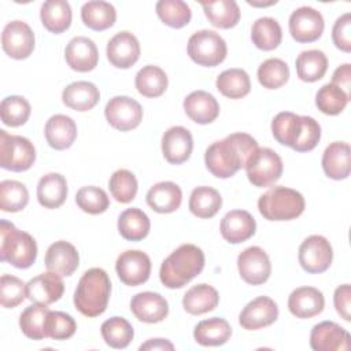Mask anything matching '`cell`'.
Wrapping results in <instances>:
<instances>
[{
  "label": "cell",
  "mask_w": 351,
  "mask_h": 351,
  "mask_svg": "<svg viewBox=\"0 0 351 351\" xmlns=\"http://www.w3.org/2000/svg\"><path fill=\"white\" fill-rule=\"evenodd\" d=\"M258 149L256 140L247 133H232L213 143L204 154L208 171L218 178H229L245 167L250 156Z\"/></svg>",
  "instance_id": "6da1fadb"
},
{
  "label": "cell",
  "mask_w": 351,
  "mask_h": 351,
  "mask_svg": "<svg viewBox=\"0 0 351 351\" xmlns=\"http://www.w3.org/2000/svg\"><path fill=\"white\" fill-rule=\"evenodd\" d=\"M204 254L195 244H182L160 265V282L170 289H178L199 276L204 267Z\"/></svg>",
  "instance_id": "7a4b0ae2"
},
{
  "label": "cell",
  "mask_w": 351,
  "mask_h": 351,
  "mask_svg": "<svg viewBox=\"0 0 351 351\" xmlns=\"http://www.w3.org/2000/svg\"><path fill=\"white\" fill-rule=\"evenodd\" d=\"M111 293L108 274L100 267L86 270L80 278L74 292V306L85 317L93 318L107 308Z\"/></svg>",
  "instance_id": "3957f363"
},
{
  "label": "cell",
  "mask_w": 351,
  "mask_h": 351,
  "mask_svg": "<svg viewBox=\"0 0 351 351\" xmlns=\"http://www.w3.org/2000/svg\"><path fill=\"white\" fill-rule=\"evenodd\" d=\"M37 258V243L26 232L15 228L12 222L0 221V261L18 269L30 267Z\"/></svg>",
  "instance_id": "277c9868"
},
{
  "label": "cell",
  "mask_w": 351,
  "mask_h": 351,
  "mask_svg": "<svg viewBox=\"0 0 351 351\" xmlns=\"http://www.w3.org/2000/svg\"><path fill=\"white\" fill-rule=\"evenodd\" d=\"M304 197L300 192L287 186H274L258 200V210L269 221H291L304 211Z\"/></svg>",
  "instance_id": "5b68a950"
},
{
  "label": "cell",
  "mask_w": 351,
  "mask_h": 351,
  "mask_svg": "<svg viewBox=\"0 0 351 351\" xmlns=\"http://www.w3.org/2000/svg\"><path fill=\"white\" fill-rule=\"evenodd\" d=\"M186 51L189 58L199 66L215 67L225 60L228 47L218 33L204 29L189 37Z\"/></svg>",
  "instance_id": "8992f818"
},
{
  "label": "cell",
  "mask_w": 351,
  "mask_h": 351,
  "mask_svg": "<svg viewBox=\"0 0 351 351\" xmlns=\"http://www.w3.org/2000/svg\"><path fill=\"white\" fill-rule=\"evenodd\" d=\"M36 160L33 143L22 136L0 130V166L5 170L21 173L29 170Z\"/></svg>",
  "instance_id": "52a82bcc"
},
{
  "label": "cell",
  "mask_w": 351,
  "mask_h": 351,
  "mask_svg": "<svg viewBox=\"0 0 351 351\" xmlns=\"http://www.w3.org/2000/svg\"><path fill=\"white\" fill-rule=\"evenodd\" d=\"M282 160L280 155L270 148H259L245 163L248 181L256 188H266L276 184L282 174Z\"/></svg>",
  "instance_id": "ba28073f"
},
{
  "label": "cell",
  "mask_w": 351,
  "mask_h": 351,
  "mask_svg": "<svg viewBox=\"0 0 351 351\" xmlns=\"http://www.w3.org/2000/svg\"><path fill=\"white\" fill-rule=\"evenodd\" d=\"M298 258L304 271L318 274L326 271L332 265L333 250L326 237L311 234L302 241Z\"/></svg>",
  "instance_id": "9c48e42d"
},
{
  "label": "cell",
  "mask_w": 351,
  "mask_h": 351,
  "mask_svg": "<svg viewBox=\"0 0 351 351\" xmlns=\"http://www.w3.org/2000/svg\"><path fill=\"white\" fill-rule=\"evenodd\" d=\"M107 122L117 130L136 129L143 119V108L138 101L129 96H114L104 108Z\"/></svg>",
  "instance_id": "30bf717a"
},
{
  "label": "cell",
  "mask_w": 351,
  "mask_h": 351,
  "mask_svg": "<svg viewBox=\"0 0 351 351\" xmlns=\"http://www.w3.org/2000/svg\"><path fill=\"white\" fill-rule=\"evenodd\" d=\"M34 33L23 21L8 22L1 33L3 51L12 59L22 60L32 55L34 49Z\"/></svg>",
  "instance_id": "8fae6325"
},
{
  "label": "cell",
  "mask_w": 351,
  "mask_h": 351,
  "mask_svg": "<svg viewBox=\"0 0 351 351\" xmlns=\"http://www.w3.org/2000/svg\"><path fill=\"white\" fill-rule=\"evenodd\" d=\"M240 277L250 285L266 282L271 274V263L263 248L252 245L241 251L237 256Z\"/></svg>",
  "instance_id": "7c38bea8"
},
{
  "label": "cell",
  "mask_w": 351,
  "mask_h": 351,
  "mask_svg": "<svg viewBox=\"0 0 351 351\" xmlns=\"http://www.w3.org/2000/svg\"><path fill=\"white\" fill-rule=\"evenodd\" d=\"M289 33L298 43L317 41L325 27L324 16L313 7H299L289 16Z\"/></svg>",
  "instance_id": "4fadbf2b"
},
{
  "label": "cell",
  "mask_w": 351,
  "mask_h": 351,
  "mask_svg": "<svg viewBox=\"0 0 351 351\" xmlns=\"http://www.w3.org/2000/svg\"><path fill=\"white\" fill-rule=\"evenodd\" d=\"M115 270L125 285L137 287L149 278L151 259L140 250H128L117 258Z\"/></svg>",
  "instance_id": "5bb4252c"
},
{
  "label": "cell",
  "mask_w": 351,
  "mask_h": 351,
  "mask_svg": "<svg viewBox=\"0 0 351 351\" xmlns=\"http://www.w3.org/2000/svg\"><path fill=\"white\" fill-rule=\"evenodd\" d=\"M310 347L314 351H347L351 347V336L339 324L322 321L311 329Z\"/></svg>",
  "instance_id": "9a60e30c"
},
{
  "label": "cell",
  "mask_w": 351,
  "mask_h": 351,
  "mask_svg": "<svg viewBox=\"0 0 351 351\" xmlns=\"http://www.w3.org/2000/svg\"><path fill=\"white\" fill-rule=\"evenodd\" d=\"M278 318L277 303L269 296H258L241 310L239 324L247 330H258L274 324Z\"/></svg>",
  "instance_id": "2e32d148"
},
{
  "label": "cell",
  "mask_w": 351,
  "mask_h": 351,
  "mask_svg": "<svg viewBox=\"0 0 351 351\" xmlns=\"http://www.w3.org/2000/svg\"><path fill=\"white\" fill-rule=\"evenodd\" d=\"M64 292V284L62 276L53 271L41 273L26 284V298L38 304L49 306L58 302Z\"/></svg>",
  "instance_id": "e0dca14e"
},
{
  "label": "cell",
  "mask_w": 351,
  "mask_h": 351,
  "mask_svg": "<svg viewBox=\"0 0 351 351\" xmlns=\"http://www.w3.org/2000/svg\"><path fill=\"white\" fill-rule=\"evenodd\" d=\"M140 43L137 37L130 32L117 33L106 48L108 62L117 69H129L140 58Z\"/></svg>",
  "instance_id": "ac0fdd59"
},
{
  "label": "cell",
  "mask_w": 351,
  "mask_h": 351,
  "mask_svg": "<svg viewBox=\"0 0 351 351\" xmlns=\"http://www.w3.org/2000/svg\"><path fill=\"white\" fill-rule=\"evenodd\" d=\"M193 149L191 132L184 126H171L162 136V154L171 165L186 162Z\"/></svg>",
  "instance_id": "d6986e66"
},
{
  "label": "cell",
  "mask_w": 351,
  "mask_h": 351,
  "mask_svg": "<svg viewBox=\"0 0 351 351\" xmlns=\"http://www.w3.org/2000/svg\"><path fill=\"white\" fill-rule=\"evenodd\" d=\"M130 311L141 322L156 324L167 317L169 303L160 293L145 291L132 298Z\"/></svg>",
  "instance_id": "ffe728a7"
},
{
  "label": "cell",
  "mask_w": 351,
  "mask_h": 351,
  "mask_svg": "<svg viewBox=\"0 0 351 351\" xmlns=\"http://www.w3.org/2000/svg\"><path fill=\"white\" fill-rule=\"evenodd\" d=\"M64 58L70 69L78 73L92 71L99 62L96 44L84 36H77L69 41L64 49Z\"/></svg>",
  "instance_id": "44dd1931"
},
{
  "label": "cell",
  "mask_w": 351,
  "mask_h": 351,
  "mask_svg": "<svg viewBox=\"0 0 351 351\" xmlns=\"http://www.w3.org/2000/svg\"><path fill=\"white\" fill-rule=\"evenodd\" d=\"M219 230L228 243L240 244L255 234L256 222L248 211L232 210L222 218Z\"/></svg>",
  "instance_id": "7402d4cb"
},
{
  "label": "cell",
  "mask_w": 351,
  "mask_h": 351,
  "mask_svg": "<svg viewBox=\"0 0 351 351\" xmlns=\"http://www.w3.org/2000/svg\"><path fill=\"white\" fill-rule=\"evenodd\" d=\"M80 265L77 248L64 240L55 241L45 252V267L62 277L71 276Z\"/></svg>",
  "instance_id": "603a6c76"
},
{
  "label": "cell",
  "mask_w": 351,
  "mask_h": 351,
  "mask_svg": "<svg viewBox=\"0 0 351 351\" xmlns=\"http://www.w3.org/2000/svg\"><path fill=\"white\" fill-rule=\"evenodd\" d=\"M324 307V295L314 287H299L288 298V308L296 318H311L322 313Z\"/></svg>",
  "instance_id": "cb8c5ba5"
},
{
  "label": "cell",
  "mask_w": 351,
  "mask_h": 351,
  "mask_svg": "<svg viewBox=\"0 0 351 351\" xmlns=\"http://www.w3.org/2000/svg\"><path fill=\"white\" fill-rule=\"evenodd\" d=\"M185 114L199 125L214 122L219 115L217 99L206 90H195L184 99Z\"/></svg>",
  "instance_id": "d4e9b609"
},
{
  "label": "cell",
  "mask_w": 351,
  "mask_h": 351,
  "mask_svg": "<svg viewBox=\"0 0 351 351\" xmlns=\"http://www.w3.org/2000/svg\"><path fill=\"white\" fill-rule=\"evenodd\" d=\"M351 149L346 141L330 143L322 154L324 173L332 180H346L350 176Z\"/></svg>",
  "instance_id": "484cf974"
},
{
  "label": "cell",
  "mask_w": 351,
  "mask_h": 351,
  "mask_svg": "<svg viewBox=\"0 0 351 351\" xmlns=\"http://www.w3.org/2000/svg\"><path fill=\"white\" fill-rule=\"evenodd\" d=\"M304 128L303 115L289 111L278 112L271 121V133L277 143L295 149L302 138Z\"/></svg>",
  "instance_id": "4316f807"
},
{
  "label": "cell",
  "mask_w": 351,
  "mask_h": 351,
  "mask_svg": "<svg viewBox=\"0 0 351 351\" xmlns=\"http://www.w3.org/2000/svg\"><path fill=\"white\" fill-rule=\"evenodd\" d=\"M147 204L156 213H174L182 202L181 188L171 181H162L152 185L145 196Z\"/></svg>",
  "instance_id": "83f0119b"
},
{
  "label": "cell",
  "mask_w": 351,
  "mask_h": 351,
  "mask_svg": "<svg viewBox=\"0 0 351 351\" xmlns=\"http://www.w3.org/2000/svg\"><path fill=\"white\" fill-rule=\"evenodd\" d=\"M44 133L49 147L62 151L70 148L77 138V125L73 118L56 114L47 121Z\"/></svg>",
  "instance_id": "f1b7e54d"
},
{
  "label": "cell",
  "mask_w": 351,
  "mask_h": 351,
  "mask_svg": "<svg viewBox=\"0 0 351 351\" xmlns=\"http://www.w3.org/2000/svg\"><path fill=\"white\" fill-rule=\"evenodd\" d=\"M100 100L97 86L89 81H75L69 84L62 92V101L71 110L84 112L92 110Z\"/></svg>",
  "instance_id": "f546056e"
},
{
  "label": "cell",
  "mask_w": 351,
  "mask_h": 351,
  "mask_svg": "<svg viewBox=\"0 0 351 351\" xmlns=\"http://www.w3.org/2000/svg\"><path fill=\"white\" fill-rule=\"evenodd\" d=\"M67 193V181L59 173H48L37 184V200L45 208L60 207L66 202Z\"/></svg>",
  "instance_id": "4dcf8cb0"
},
{
  "label": "cell",
  "mask_w": 351,
  "mask_h": 351,
  "mask_svg": "<svg viewBox=\"0 0 351 351\" xmlns=\"http://www.w3.org/2000/svg\"><path fill=\"white\" fill-rule=\"evenodd\" d=\"M232 336V328L225 318L213 317L200 321L193 329V339L204 347H217L225 344Z\"/></svg>",
  "instance_id": "1f68e13d"
},
{
  "label": "cell",
  "mask_w": 351,
  "mask_h": 351,
  "mask_svg": "<svg viewBox=\"0 0 351 351\" xmlns=\"http://www.w3.org/2000/svg\"><path fill=\"white\" fill-rule=\"evenodd\" d=\"M219 303L217 289L208 284L193 285L182 298V307L192 315H202L213 311Z\"/></svg>",
  "instance_id": "d6a6232c"
},
{
  "label": "cell",
  "mask_w": 351,
  "mask_h": 351,
  "mask_svg": "<svg viewBox=\"0 0 351 351\" xmlns=\"http://www.w3.org/2000/svg\"><path fill=\"white\" fill-rule=\"evenodd\" d=\"M40 18L48 32L60 34L71 25V7L64 0H47L41 4Z\"/></svg>",
  "instance_id": "836d02e7"
},
{
  "label": "cell",
  "mask_w": 351,
  "mask_h": 351,
  "mask_svg": "<svg viewBox=\"0 0 351 351\" xmlns=\"http://www.w3.org/2000/svg\"><path fill=\"white\" fill-rule=\"evenodd\" d=\"M149 229L148 215L137 207L126 208L118 218V232L125 240L140 241L148 236Z\"/></svg>",
  "instance_id": "e575fe53"
},
{
  "label": "cell",
  "mask_w": 351,
  "mask_h": 351,
  "mask_svg": "<svg viewBox=\"0 0 351 351\" xmlns=\"http://www.w3.org/2000/svg\"><path fill=\"white\" fill-rule=\"evenodd\" d=\"M210 23L218 29L234 27L240 21V8L234 0H215L200 3Z\"/></svg>",
  "instance_id": "d590c367"
},
{
  "label": "cell",
  "mask_w": 351,
  "mask_h": 351,
  "mask_svg": "<svg viewBox=\"0 0 351 351\" xmlns=\"http://www.w3.org/2000/svg\"><path fill=\"white\" fill-rule=\"evenodd\" d=\"M81 19L85 26L95 32L110 29L117 19V11L112 4L101 0L88 1L81 8Z\"/></svg>",
  "instance_id": "8d00e7d4"
},
{
  "label": "cell",
  "mask_w": 351,
  "mask_h": 351,
  "mask_svg": "<svg viewBox=\"0 0 351 351\" xmlns=\"http://www.w3.org/2000/svg\"><path fill=\"white\" fill-rule=\"evenodd\" d=\"M188 207L197 218H213L222 207L219 192L211 186H197L189 196Z\"/></svg>",
  "instance_id": "74e56055"
},
{
  "label": "cell",
  "mask_w": 351,
  "mask_h": 351,
  "mask_svg": "<svg viewBox=\"0 0 351 351\" xmlns=\"http://www.w3.org/2000/svg\"><path fill=\"white\" fill-rule=\"evenodd\" d=\"M167 75L166 73L154 64L144 66L140 69L134 78L136 89L144 97H159L167 89Z\"/></svg>",
  "instance_id": "f35d334b"
},
{
  "label": "cell",
  "mask_w": 351,
  "mask_h": 351,
  "mask_svg": "<svg viewBox=\"0 0 351 351\" xmlns=\"http://www.w3.org/2000/svg\"><path fill=\"white\" fill-rule=\"evenodd\" d=\"M251 40L254 45L262 51L276 49L282 40L280 23L270 16L258 18L251 27Z\"/></svg>",
  "instance_id": "ab89813d"
},
{
  "label": "cell",
  "mask_w": 351,
  "mask_h": 351,
  "mask_svg": "<svg viewBox=\"0 0 351 351\" xmlns=\"http://www.w3.org/2000/svg\"><path fill=\"white\" fill-rule=\"evenodd\" d=\"M328 70L326 55L319 49L303 51L296 58V74L304 82L321 80Z\"/></svg>",
  "instance_id": "60d3db41"
},
{
  "label": "cell",
  "mask_w": 351,
  "mask_h": 351,
  "mask_svg": "<svg viewBox=\"0 0 351 351\" xmlns=\"http://www.w3.org/2000/svg\"><path fill=\"white\" fill-rule=\"evenodd\" d=\"M217 89L229 99H241L251 90L250 75L243 69H228L222 71L215 81Z\"/></svg>",
  "instance_id": "b9f144b4"
},
{
  "label": "cell",
  "mask_w": 351,
  "mask_h": 351,
  "mask_svg": "<svg viewBox=\"0 0 351 351\" xmlns=\"http://www.w3.org/2000/svg\"><path fill=\"white\" fill-rule=\"evenodd\" d=\"M100 333L106 344L117 350L126 348L134 337L132 324L123 317H111L106 319L100 326Z\"/></svg>",
  "instance_id": "7bdbcfd3"
},
{
  "label": "cell",
  "mask_w": 351,
  "mask_h": 351,
  "mask_svg": "<svg viewBox=\"0 0 351 351\" xmlns=\"http://www.w3.org/2000/svg\"><path fill=\"white\" fill-rule=\"evenodd\" d=\"M159 19L173 27L181 29L191 22L192 11L189 5L182 0H159L155 5Z\"/></svg>",
  "instance_id": "ee69618b"
},
{
  "label": "cell",
  "mask_w": 351,
  "mask_h": 351,
  "mask_svg": "<svg viewBox=\"0 0 351 351\" xmlns=\"http://www.w3.org/2000/svg\"><path fill=\"white\" fill-rule=\"evenodd\" d=\"M49 308L44 304L33 303L26 307L19 315V328L22 333L32 340H43L45 339L44 324Z\"/></svg>",
  "instance_id": "f6af8a7d"
},
{
  "label": "cell",
  "mask_w": 351,
  "mask_h": 351,
  "mask_svg": "<svg viewBox=\"0 0 351 351\" xmlns=\"http://www.w3.org/2000/svg\"><path fill=\"white\" fill-rule=\"evenodd\" d=\"M29 203V191L25 184L15 180L0 182V210L5 213L22 211Z\"/></svg>",
  "instance_id": "bcb514c9"
},
{
  "label": "cell",
  "mask_w": 351,
  "mask_h": 351,
  "mask_svg": "<svg viewBox=\"0 0 351 351\" xmlns=\"http://www.w3.org/2000/svg\"><path fill=\"white\" fill-rule=\"evenodd\" d=\"M256 75L259 84L263 88L278 89L287 84L289 78V67L284 60L278 58H270L261 63Z\"/></svg>",
  "instance_id": "7dc6e473"
},
{
  "label": "cell",
  "mask_w": 351,
  "mask_h": 351,
  "mask_svg": "<svg viewBox=\"0 0 351 351\" xmlns=\"http://www.w3.org/2000/svg\"><path fill=\"white\" fill-rule=\"evenodd\" d=\"M32 112L29 101L22 96H7L0 104L1 122L11 128L22 126L27 122Z\"/></svg>",
  "instance_id": "c3c4849f"
},
{
  "label": "cell",
  "mask_w": 351,
  "mask_h": 351,
  "mask_svg": "<svg viewBox=\"0 0 351 351\" xmlns=\"http://www.w3.org/2000/svg\"><path fill=\"white\" fill-rule=\"evenodd\" d=\"M350 96L333 84H325L315 95V106L322 114L337 115L348 104Z\"/></svg>",
  "instance_id": "681fc988"
},
{
  "label": "cell",
  "mask_w": 351,
  "mask_h": 351,
  "mask_svg": "<svg viewBox=\"0 0 351 351\" xmlns=\"http://www.w3.org/2000/svg\"><path fill=\"white\" fill-rule=\"evenodd\" d=\"M108 188H110L111 196L117 202L126 204L136 197L138 184H137L136 176L132 171L126 169H119L114 171L112 176L110 177Z\"/></svg>",
  "instance_id": "f907efd6"
},
{
  "label": "cell",
  "mask_w": 351,
  "mask_h": 351,
  "mask_svg": "<svg viewBox=\"0 0 351 351\" xmlns=\"http://www.w3.org/2000/svg\"><path fill=\"white\" fill-rule=\"evenodd\" d=\"M77 330V324L74 318L63 311H51L47 314L44 332L45 337L53 340H67Z\"/></svg>",
  "instance_id": "816d5d0a"
},
{
  "label": "cell",
  "mask_w": 351,
  "mask_h": 351,
  "mask_svg": "<svg viewBox=\"0 0 351 351\" xmlns=\"http://www.w3.org/2000/svg\"><path fill=\"white\" fill-rule=\"evenodd\" d=\"M75 203L84 213L96 215L104 213L108 208L110 199L106 191L101 188L88 185L78 189L75 195Z\"/></svg>",
  "instance_id": "f5cc1de1"
},
{
  "label": "cell",
  "mask_w": 351,
  "mask_h": 351,
  "mask_svg": "<svg viewBox=\"0 0 351 351\" xmlns=\"http://www.w3.org/2000/svg\"><path fill=\"white\" fill-rule=\"evenodd\" d=\"M26 298V284L11 274H3L0 278V303L4 308H14Z\"/></svg>",
  "instance_id": "db71d44e"
},
{
  "label": "cell",
  "mask_w": 351,
  "mask_h": 351,
  "mask_svg": "<svg viewBox=\"0 0 351 351\" xmlns=\"http://www.w3.org/2000/svg\"><path fill=\"white\" fill-rule=\"evenodd\" d=\"M332 40L337 49L343 52L351 51V15L350 12L339 16L332 29Z\"/></svg>",
  "instance_id": "11a10c76"
},
{
  "label": "cell",
  "mask_w": 351,
  "mask_h": 351,
  "mask_svg": "<svg viewBox=\"0 0 351 351\" xmlns=\"http://www.w3.org/2000/svg\"><path fill=\"white\" fill-rule=\"evenodd\" d=\"M303 118H304L303 134H302L299 145L295 149L298 152H308V151L314 149L317 147L319 138H321V126H319V123L313 117L303 115Z\"/></svg>",
  "instance_id": "9f6ffc18"
},
{
  "label": "cell",
  "mask_w": 351,
  "mask_h": 351,
  "mask_svg": "<svg viewBox=\"0 0 351 351\" xmlns=\"http://www.w3.org/2000/svg\"><path fill=\"white\" fill-rule=\"evenodd\" d=\"M333 303L337 314L344 321H351V287L350 284H343L335 289Z\"/></svg>",
  "instance_id": "6f0895ef"
},
{
  "label": "cell",
  "mask_w": 351,
  "mask_h": 351,
  "mask_svg": "<svg viewBox=\"0 0 351 351\" xmlns=\"http://www.w3.org/2000/svg\"><path fill=\"white\" fill-rule=\"evenodd\" d=\"M333 85L339 86L343 89L348 96H350V89H351V64L344 63L340 67H337L332 75V82Z\"/></svg>",
  "instance_id": "680465c9"
},
{
  "label": "cell",
  "mask_w": 351,
  "mask_h": 351,
  "mask_svg": "<svg viewBox=\"0 0 351 351\" xmlns=\"http://www.w3.org/2000/svg\"><path fill=\"white\" fill-rule=\"evenodd\" d=\"M143 350H149V351H155V350H174V346L167 339H149L144 344L140 346V351H143Z\"/></svg>",
  "instance_id": "91938a15"
}]
</instances>
